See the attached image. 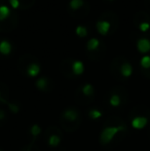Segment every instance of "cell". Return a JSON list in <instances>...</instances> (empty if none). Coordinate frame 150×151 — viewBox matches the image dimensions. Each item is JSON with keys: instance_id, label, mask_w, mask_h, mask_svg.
Returning <instances> with one entry per match:
<instances>
[{"instance_id": "6da1fadb", "label": "cell", "mask_w": 150, "mask_h": 151, "mask_svg": "<svg viewBox=\"0 0 150 151\" xmlns=\"http://www.w3.org/2000/svg\"><path fill=\"white\" fill-rule=\"evenodd\" d=\"M59 120H60V124L64 131L68 132V133H73L80 127L82 117L77 108L70 106L63 110Z\"/></svg>"}, {"instance_id": "7a4b0ae2", "label": "cell", "mask_w": 150, "mask_h": 151, "mask_svg": "<svg viewBox=\"0 0 150 151\" xmlns=\"http://www.w3.org/2000/svg\"><path fill=\"white\" fill-rule=\"evenodd\" d=\"M126 132V125H113L105 124L100 135V143L102 145H108L113 141L115 136Z\"/></svg>"}, {"instance_id": "3957f363", "label": "cell", "mask_w": 150, "mask_h": 151, "mask_svg": "<svg viewBox=\"0 0 150 151\" xmlns=\"http://www.w3.org/2000/svg\"><path fill=\"white\" fill-rule=\"evenodd\" d=\"M95 97V88L92 84L85 83L76 93L77 102L80 104H88Z\"/></svg>"}, {"instance_id": "277c9868", "label": "cell", "mask_w": 150, "mask_h": 151, "mask_svg": "<svg viewBox=\"0 0 150 151\" xmlns=\"http://www.w3.org/2000/svg\"><path fill=\"white\" fill-rule=\"evenodd\" d=\"M128 100V95L124 91H118L117 90L111 91L109 95L108 104L110 107L112 108H119L123 105Z\"/></svg>"}, {"instance_id": "5b68a950", "label": "cell", "mask_w": 150, "mask_h": 151, "mask_svg": "<svg viewBox=\"0 0 150 151\" xmlns=\"http://www.w3.org/2000/svg\"><path fill=\"white\" fill-rule=\"evenodd\" d=\"M45 137H46V142H47L48 146H50V147H57V146L60 145L61 141H62L61 132L56 127H48L45 132Z\"/></svg>"}, {"instance_id": "8992f818", "label": "cell", "mask_w": 150, "mask_h": 151, "mask_svg": "<svg viewBox=\"0 0 150 151\" xmlns=\"http://www.w3.org/2000/svg\"><path fill=\"white\" fill-rule=\"evenodd\" d=\"M36 88L41 91L50 93L52 91V84L47 77H41L36 81Z\"/></svg>"}, {"instance_id": "52a82bcc", "label": "cell", "mask_w": 150, "mask_h": 151, "mask_svg": "<svg viewBox=\"0 0 150 151\" xmlns=\"http://www.w3.org/2000/svg\"><path fill=\"white\" fill-rule=\"evenodd\" d=\"M136 116H145V117L149 118L150 117V111L145 107L144 105H139L136 106L134 109L131 111L130 113V117L134 118Z\"/></svg>"}, {"instance_id": "ba28073f", "label": "cell", "mask_w": 150, "mask_h": 151, "mask_svg": "<svg viewBox=\"0 0 150 151\" xmlns=\"http://www.w3.org/2000/svg\"><path fill=\"white\" fill-rule=\"evenodd\" d=\"M149 119L145 116H136V117L132 118V121H131V124L134 129H144L147 125Z\"/></svg>"}, {"instance_id": "9c48e42d", "label": "cell", "mask_w": 150, "mask_h": 151, "mask_svg": "<svg viewBox=\"0 0 150 151\" xmlns=\"http://www.w3.org/2000/svg\"><path fill=\"white\" fill-rule=\"evenodd\" d=\"M119 72H120V75L124 78H128L133 73V67L128 62H124V63L121 64L119 68Z\"/></svg>"}, {"instance_id": "30bf717a", "label": "cell", "mask_w": 150, "mask_h": 151, "mask_svg": "<svg viewBox=\"0 0 150 151\" xmlns=\"http://www.w3.org/2000/svg\"><path fill=\"white\" fill-rule=\"evenodd\" d=\"M137 47L138 50L142 54H146V52H150V41L146 38H142V39H139L137 42Z\"/></svg>"}, {"instance_id": "8fae6325", "label": "cell", "mask_w": 150, "mask_h": 151, "mask_svg": "<svg viewBox=\"0 0 150 151\" xmlns=\"http://www.w3.org/2000/svg\"><path fill=\"white\" fill-rule=\"evenodd\" d=\"M40 72V66L36 63H31L30 65L27 66L26 74L29 77H36Z\"/></svg>"}, {"instance_id": "7c38bea8", "label": "cell", "mask_w": 150, "mask_h": 151, "mask_svg": "<svg viewBox=\"0 0 150 151\" xmlns=\"http://www.w3.org/2000/svg\"><path fill=\"white\" fill-rule=\"evenodd\" d=\"M41 134V127L38 124H33L32 127H30V137H31V141L30 144H34L36 139L40 136Z\"/></svg>"}, {"instance_id": "4fadbf2b", "label": "cell", "mask_w": 150, "mask_h": 151, "mask_svg": "<svg viewBox=\"0 0 150 151\" xmlns=\"http://www.w3.org/2000/svg\"><path fill=\"white\" fill-rule=\"evenodd\" d=\"M71 71H72L73 75H81L84 71V66L82 62L80 61H74L71 66Z\"/></svg>"}, {"instance_id": "5bb4252c", "label": "cell", "mask_w": 150, "mask_h": 151, "mask_svg": "<svg viewBox=\"0 0 150 151\" xmlns=\"http://www.w3.org/2000/svg\"><path fill=\"white\" fill-rule=\"evenodd\" d=\"M97 29L101 35H106L110 29V23L107 21H100L97 23Z\"/></svg>"}, {"instance_id": "9a60e30c", "label": "cell", "mask_w": 150, "mask_h": 151, "mask_svg": "<svg viewBox=\"0 0 150 151\" xmlns=\"http://www.w3.org/2000/svg\"><path fill=\"white\" fill-rule=\"evenodd\" d=\"M88 116L93 120H97L103 116V113L101 110L97 109V108H90L88 111Z\"/></svg>"}, {"instance_id": "2e32d148", "label": "cell", "mask_w": 150, "mask_h": 151, "mask_svg": "<svg viewBox=\"0 0 150 151\" xmlns=\"http://www.w3.org/2000/svg\"><path fill=\"white\" fill-rule=\"evenodd\" d=\"M11 52V44L6 40L0 42V52L2 55H9Z\"/></svg>"}, {"instance_id": "e0dca14e", "label": "cell", "mask_w": 150, "mask_h": 151, "mask_svg": "<svg viewBox=\"0 0 150 151\" xmlns=\"http://www.w3.org/2000/svg\"><path fill=\"white\" fill-rule=\"evenodd\" d=\"M10 10L6 5H1L0 6V21H3L9 16Z\"/></svg>"}, {"instance_id": "ac0fdd59", "label": "cell", "mask_w": 150, "mask_h": 151, "mask_svg": "<svg viewBox=\"0 0 150 151\" xmlns=\"http://www.w3.org/2000/svg\"><path fill=\"white\" fill-rule=\"evenodd\" d=\"M99 44H100V42H99V40L97 39V38H92V39H90L88 42V50H97Z\"/></svg>"}, {"instance_id": "d6986e66", "label": "cell", "mask_w": 150, "mask_h": 151, "mask_svg": "<svg viewBox=\"0 0 150 151\" xmlns=\"http://www.w3.org/2000/svg\"><path fill=\"white\" fill-rule=\"evenodd\" d=\"M140 64H141V66H142L143 69H145V70L150 69V57L144 56L142 59H141Z\"/></svg>"}, {"instance_id": "ffe728a7", "label": "cell", "mask_w": 150, "mask_h": 151, "mask_svg": "<svg viewBox=\"0 0 150 151\" xmlns=\"http://www.w3.org/2000/svg\"><path fill=\"white\" fill-rule=\"evenodd\" d=\"M75 32L79 37H85V36L88 35V30H86V28L83 26H78L77 28H76Z\"/></svg>"}, {"instance_id": "44dd1931", "label": "cell", "mask_w": 150, "mask_h": 151, "mask_svg": "<svg viewBox=\"0 0 150 151\" xmlns=\"http://www.w3.org/2000/svg\"><path fill=\"white\" fill-rule=\"evenodd\" d=\"M83 4V0H71L70 1V6L72 9H78L80 8Z\"/></svg>"}, {"instance_id": "7402d4cb", "label": "cell", "mask_w": 150, "mask_h": 151, "mask_svg": "<svg viewBox=\"0 0 150 151\" xmlns=\"http://www.w3.org/2000/svg\"><path fill=\"white\" fill-rule=\"evenodd\" d=\"M7 120V114L3 109H0V125H2Z\"/></svg>"}, {"instance_id": "603a6c76", "label": "cell", "mask_w": 150, "mask_h": 151, "mask_svg": "<svg viewBox=\"0 0 150 151\" xmlns=\"http://www.w3.org/2000/svg\"><path fill=\"white\" fill-rule=\"evenodd\" d=\"M139 28H140V30L142 32H146L150 28V24L147 22H143V23H141V25L139 26Z\"/></svg>"}, {"instance_id": "cb8c5ba5", "label": "cell", "mask_w": 150, "mask_h": 151, "mask_svg": "<svg viewBox=\"0 0 150 151\" xmlns=\"http://www.w3.org/2000/svg\"><path fill=\"white\" fill-rule=\"evenodd\" d=\"M21 151H35L34 150V144H30V143H29L28 145H26L25 147H23Z\"/></svg>"}, {"instance_id": "d4e9b609", "label": "cell", "mask_w": 150, "mask_h": 151, "mask_svg": "<svg viewBox=\"0 0 150 151\" xmlns=\"http://www.w3.org/2000/svg\"><path fill=\"white\" fill-rule=\"evenodd\" d=\"M9 3L14 8H18L19 5H20V2H19V0H9Z\"/></svg>"}, {"instance_id": "484cf974", "label": "cell", "mask_w": 150, "mask_h": 151, "mask_svg": "<svg viewBox=\"0 0 150 151\" xmlns=\"http://www.w3.org/2000/svg\"><path fill=\"white\" fill-rule=\"evenodd\" d=\"M2 102V97H1V93H0V103Z\"/></svg>"}, {"instance_id": "4316f807", "label": "cell", "mask_w": 150, "mask_h": 151, "mask_svg": "<svg viewBox=\"0 0 150 151\" xmlns=\"http://www.w3.org/2000/svg\"><path fill=\"white\" fill-rule=\"evenodd\" d=\"M0 151H2V150H1V149H0Z\"/></svg>"}]
</instances>
